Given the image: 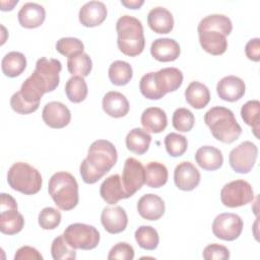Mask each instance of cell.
<instances>
[{
  "label": "cell",
  "instance_id": "1",
  "mask_svg": "<svg viewBox=\"0 0 260 260\" xmlns=\"http://www.w3.org/2000/svg\"><path fill=\"white\" fill-rule=\"evenodd\" d=\"M61 70L62 64L57 59H38L34 72L21 84L19 93L22 99L28 104L40 105L42 96L46 92L54 91L59 85Z\"/></svg>",
  "mask_w": 260,
  "mask_h": 260
},
{
  "label": "cell",
  "instance_id": "2",
  "mask_svg": "<svg viewBox=\"0 0 260 260\" xmlns=\"http://www.w3.org/2000/svg\"><path fill=\"white\" fill-rule=\"evenodd\" d=\"M117 149L112 142L106 139L93 141L87 151V156L81 161L79 172L86 184H94L102 179L116 165Z\"/></svg>",
  "mask_w": 260,
  "mask_h": 260
},
{
  "label": "cell",
  "instance_id": "3",
  "mask_svg": "<svg viewBox=\"0 0 260 260\" xmlns=\"http://www.w3.org/2000/svg\"><path fill=\"white\" fill-rule=\"evenodd\" d=\"M197 30L202 49L210 55L219 56L228 49L226 37L233 30V23L223 14H210L200 20Z\"/></svg>",
  "mask_w": 260,
  "mask_h": 260
},
{
  "label": "cell",
  "instance_id": "4",
  "mask_svg": "<svg viewBox=\"0 0 260 260\" xmlns=\"http://www.w3.org/2000/svg\"><path fill=\"white\" fill-rule=\"evenodd\" d=\"M204 122L212 136L223 143H233L242 133V128L233 111L224 107L217 106L209 109L204 115Z\"/></svg>",
  "mask_w": 260,
  "mask_h": 260
},
{
  "label": "cell",
  "instance_id": "5",
  "mask_svg": "<svg viewBox=\"0 0 260 260\" xmlns=\"http://www.w3.org/2000/svg\"><path fill=\"white\" fill-rule=\"evenodd\" d=\"M119 50L127 56L140 55L145 47L143 26L139 19L130 15L121 16L116 23Z\"/></svg>",
  "mask_w": 260,
  "mask_h": 260
},
{
  "label": "cell",
  "instance_id": "6",
  "mask_svg": "<svg viewBox=\"0 0 260 260\" xmlns=\"http://www.w3.org/2000/svg\"><path fill=\"white\" fill-rule=\"evenodd\" d=\"M48 192L55 204L62 210H71L78 204V184L70 173H55L49 180Z\"/></svg>",
  "mask_w": 260,
  "mask_h": 260
},
{
  "label": "cell",
  "instance_id": "7",
  "mask_svg": "<svg viewBox=\"0 0 260 260\" xmlns=\"http://www.w3.org/2000/svg\"><path fill=\"white\" fill-rule=\"evenodd\" d=\"M8 185L15 191L24 195H34L42 188V175L32 166L17 161L14 162L7 173Z\"/></svg>",
  "mask_w": 260,
  "mask_h": 260
},
{
  "label": "cell",
  "instance_id": "8",
  "mask_svg": "<svg viewBox=\"0 0 260 260\" xmlns=\"http://www.w3.org/2000/svg\"><path fill=\"white\" fill-rule=\"evenodd\" d=\"M64 239L73 249L91 250L100 243V232L90 224L75 222L69 224L64 233Z\"/></svg>",
  "mask_w": 260,
  "mask_h": 260
},
{
  "label": "cell",
  "instance_id": "9",
  "mask_svg": "<svg viewBox=\"0 0 260 260\" xmlns=\"http://www.w3.org/2000/svg\"><path fill=\"white\" fill-rule=\"evenodd\" d=\"M24 225V218L17 210L16 200L6 193H1L0 231L5 235L18 234Z\"/></svg>",
  "mask_w": 260,
  "mask_h": 260
},
{
  "label": "cell",
  "instance_id": "10",
  "mask_svg": "<svg viewBox=\"0 0 260 260\" xmlns=\"http://www.w3.org/2000/svg\"><path fill=\"white\" fill-rule=\"evenodd\" d=\"M254 199V191L245 180H235L225 184L220 190L221 203L230 208L244 206Z\"/></svg>",
  "mask_w": 260,
  "mask_h": 260
},
{
  "label": "cell",
  "instance_id": "11",
  "mask_svg": "<svg viewBox=\"0 0 260 260\" xmlns=\"http://www.w3.org/2000/svg\"><path fill=\"white\" fill-rule=\"evenodd\" d=\"M258 147L251 141H244L233 148L229 154L231 168L238 174H248L255 166Z\"/></svg>",
  "mask_w": 260,
  "mask_h": 260
},
{
  "label": "cell",
  "instance_id": "12",
  "mask_svg": "<svg viewBox=\"0 0 260 260\" xmlns=\"http://www.w3.org/2000/svg\"><path fill=\"white\" fill-rule=\"evenodd\" d=\"M121 181L126 197L133 196L145 183V169L143 165L134 157H128L124 162Z\"/></svg>",
  "mask_w": 260,
  "mask_h": 260
},
{
  "label": "cell",
  "instance_id": "13",
  "mask_svg": "<svg viewBox=\"0 0 260 260\" xmlns=\"http://www.w3.org/2000/svg\"><path fill=\"white\" fill-rule=\"evenodd\" d=\"M243 219L236 213L224 212L218 214L212 222L213 235L223 241H235L242 234Z\"/></svg>",
  "mask_w": 260,
  "mask_h": 260
},
{
  "label": "cell",
  "instance_id": "14",
  "mask_svg": "<svg viewBox=\"0 0 260 260\" xmlns=\"http://www.w3.org/2000/svg\"><path fill=\"white\" fill-rule=\"evenodd\" d=\"M42 118L47 126L54 129H61L70 123L71 113L64 104L50 102L44 107Z\"/></svg>",
  "mask_w": 260,
  "mask_h": 260
},
{
  "label": "cell",
  "instance_id": "15",
  "mask_svg": "<svg viewBox=\"0 0 260 260\" xmlns=\"http://www.w3.org/2000/svg\"><path fill=\"white\" fill-rule=\"evenodd\" d=\"M153 81L157 90L165 96L176 91L183 83V73L176 67H166L153 72Z\"/></svg>",
  "mask_w": 260,
  "mask_h": 260
},
{
  "label": "cell",
  "instance_id": "16",
  "mask_svg": "<svg viewBox=\"0 0 260 260\" xmlns=\"http://www.w3.org/2000/svg\"><path fill=\"white\" fill-rule=\"evenodd\" d=\"M200 173L190 161H182L174 171V181L178 189L182 191H192L200 183Z\"/></svg>",
  "mask_w": 260,
  "mask_h": 260
},
{
  "label": "cell",
  "instance_id": "17",
  "mask_svg": "<svg viewBox=\"0 0 260 260\" xmlns=\"http://www.w3.org/2000/svg\"><path fill=\"white\" fill-rule=\"evenodd\" d=\"M101 222L108 233L119 234L127 228L128 216L121 206H107L102 211Z\"/></svg>",
  "mask_w": 260,
  "mask_h": 260
},
{
  "label": "cell",
  "instance_id": "18",
  "mask_svg": "<svg viewBox=\"0 0 260 260\" xmlns=\"http://www.w3.org/2000/svg\"><path fill=\"white\" fill-rule=\"evenodd\" d=\"M246 91V85L243 79L235 75L222 77L216 85L218 96L225 102H236L242 99Z\"/></svg>",
  "mask_w": 260,
  "mask_h": 260
},
{
  "label": "cell",
  "instance_id": "19",
  "mask_svg": "<svg viewBox=\"0 0 260 260\" xmlns=\"http://www.w3.org/2000/svg\"><path fill=\"white\" fill-rule=\"evenodd\" d=\"M108 10L104 2L89 1L81 6L78 13L79 22L85 27L100 25L107 18Z\"/></svg>",
  "mask_w": 260,
  "mask_h": 260
},
{
  "label": "cell",
  "instance_id": "20",
  "mask_svg": "<svg viewBox=\"0 0 260 260\" xmlns=\"http://www.w3.org/2000/svg\"><path fill=\"white\" fill-rule=\"evenodd\" d=\"M165 202L156 194L148 193L141 196L137 202L139 215L147 220H157L165 213Z\"/></svg>",
  "mask_w": 260,
  "mask_h": 260
},
{
  "label": "cell",
  "instance_id": "21",
  "mask_svg": "<svg viewBox=\"0 0 260 260\" xmlns=\"http://www.w3.org/2000/svg\"><path fill=\"white\" fill-rule=\"evenodd\" d=\"M181 53L180 45L170 38H159L152 42L150 47L151 56L159 62L175 61Z\"/></svg>",
  "mask_w": 260,
  "mask_h": 260
},
{
  "label": "cell",
  "instance_id": "22",
  "mask_svg": "<svg viewBox=\"0 0 260 260\" xmlns=\"http://www.w3.org/2000/svg\"><path fill=\"white\" fill-rule=\"evenodd\" d=\"M18 22L22 27L36 28L43 24L46 18L45 8L35 2L24 3L17 13Z\"/></svg>",
  "mask_w": 260,
  "mask_h": 260
},
{
  "label": "cell",
  "instance_id": "23",
  "mask_svg": "<svg viewBox=\"0 0 260 260\" xmlns=\"http://www.w3.org/2000/svg\"><path fill=\"white\" fill-rule=\"evenodd\" d=\"M104 112L113 118L125 117L130 109L127 98L119 91H108L102 102Z\"/></svg>",
  "mask_w": 260,
  "mask_h": 260
},
{
  "label": "cell",
  "instance_id": "24",
  "mask_svg": "<svg viewBox=\"0 0 260 260\" xmlns=\"http://www.w3.org/2000/svg\"><path fill=\"white\" fill-rule=\"evenodd\" d=\"M147 23L156 34H169L174 28V17L167 8L157 6L148 12Z\"/></svg>",
  "mask_w": 260,
  "mask_h": 260
},
{
  "label": "cell",
  "instance_id": "25",
  "mask_svg": "<svg viewBox=\"0 0 260 260\" xmlns=\"http://www.w3.org/2000/svg\"><path fill=\"white\" fill-rule=\"evenodd\" d=\"M195 160L201 169L205 171H215L222 166L223 155L218 148L204 145L199 147L195 152Z\"/></svg>",
  "mask_w": 260,
  "mask_h": 260
},
{
  "label": "cell",
  "instance_id": "26",
  "mask_svg": "<svg viewBox=\"0 0 260 260\" xmlns=\"http://www.w3.org/2000/svg\"><path fill=\"white\" fill-rule=\"evenodd\" d=\"M143 128L147 132L160 133L168 125L166 112L157 107H150L143 111L140 118Z\"/></svg>",
  "mask_w": 260,
  "mask_h": 260
},
{
  "label": "cell",
  "instance_id": "27",
  "mask_svg": "<svg viewBox=\"0 0 260 260\" xmlns=\"http://www.w3.org/2000/svg\"><path fill=\"white\" fill-rule=\"evenodd\" d=\"M100 194L108 204H116L121 199H126L121 177L118 174L106 178L101 187Z\"/></svg>",
  "mask_w": 260,
  "mask_h": 260
},
{
  "label": "cell",
  "instance_id": "28",
  "mask_svg": "<svg viewBox=\"0 0 260 260\" xmlns=\"http://www.w3.org/2000/svg\"><path fill=\"white\" fill-rule=\"evenodd\" d=\"M186 102L194 109H203L210 101L208 87L198 81H192L185 90Z\"/></svg>",
  "mask_w": 260,
  "mask_h": 260
},
{
  "label": "cell",
  "instance_id": "29",
  "mask_svg": "<svg viewBox=\"0 0 260 260\" xmlns=\"http://www.w3.org/2000/svg\"><path fill=\"white\" fill-rule=\"evenodd\" d=\"M126 146L131 152L138 155L144 154L150 145L151 135L141 128H133L126 136Z\"/></svg>",
  "mask_w": 260,
  "mask_h": 260
},
{
  "label": "cell",
  "instance_id": "30",
  "mask_svg": "<svg viewBox=\"0 0 260 260\" xmlns=\"http://www.w3.org/2000/svg\"><path fill=\"white\" fill-rule=\"evenodd\" d=\"M26 67V58L25 56L16 51H11L7 53L2 61H1V68L4 75L8 77H16L19 76Z\"/></svg>",
  "mask_w": 260,
  "mask_h": 260
},
{
  "label": "cell",
  "instance_id": "31",
  "mask_svg": "<svg viewBox=\"0 0 260 260\" xmlns=\"http://www.w3.org/2000/svg\"><path fill=\"white\" fill-rule=\"evenodd\" d=\"M145 169V183L150 188H160L166 185L169 177L168 169L165 165L151 161L144 167Z\"/></svg>",
  "mask_w": 260,
  "mask_h": 260
},
{
  "label": "cell",
  "instance_id": "32",
  "mask_svg": "<svg viewBox=\"0 0 260 260\" xmlns=\"http://www.w3.org/2000/svg\"><path fill=\"white\" fill-rule=\"evenodd\" d=\"M108 73L110 81L114 85L123 86L132 79L133 69L128 62L117 60L110 65Z\"/></svg>",
  "mask_w": 260,
  "mask_h": 260
},
{
  "label": "cell",
  "instance_id": "33",
  "mask_svg": "<svg viewBox=\"0 0 260 260\" xmlns=\"http://www.w3.org/2000/svg\"><path fill=\"white\" fill-rule=\"evenodd\" d=\"M65 93L68 100L72 103L78 104L83 102L88 93L86 81L81 76L70 77L65 84Z\"/></svg>",
  "mask_w": 260,
  "mask_h": 260
},
{
  "label": "cell",
  "instance_id": "34",
  "mask_svg": "<svg viewBox=\"0 0 260 260\" xmlns=\"http://www.w3.org/2000/svg\"><path fill=\"white\" fill-rule=\"evenodd\" d=\"M241 117L244 122L249 125L254 135L258 138L259 131V122H260V103L257 100L248 101L241 108Z\"/></svg>",
  "mask_w": 260,
  "mask_h": 260
},
{
  "label": "cell",
  "instance_id": "35",
  "mask_svg": "<svg viewBox=\"0 0 260 260\" xmlns=\"http://www.w3.org/2000/svg\"><path fill=\"white\" fill-rule=\"evenodd\" d=\"M67 69L73 76H88L92 69V61L86 53H81L67 60Z\"/></svg>",
  "mask_w": 260,
  "mask_h": 260
},
{
  "label": "cell",
  "instance_id": "36",
  "mask_svg": "<svg viewBox=\"0 0 260 260\" xmlns=\"http://www.w3.org/2000/svg\"><path fill=\"white\" fill-rule=\"evenodd\" d=\"M134 237L138 246L148 251L156 249L159 243V237H158L157 231L150 225L139 226L135 231Z\"/></svg>",
  "mask_w": 260,
  "mask_h": 260
},
{
  "label": "cell",
  "instance_id": "37",
  "mask_svg": "<svg viewBox=\"0 0 260 260\" xmlns=\"http://www.w3.org/2000/svg\"><path fill=\"white\" fill-rule=\"evenodd\" d=\"M51 254L54 260H74L76 251L64 239L63 235L55 238L51 245Z\"/></svg>",
  "mask_w": 260,
  "mask_h": 260
},
{
  "label": "cell",
  "instance_id": "38",
  "mask_svg": "<svg viewBox=\"0 0 260 260\" xmlns=\"http://www.w3.org/2000/svg\"><path fill=\"white\" fill-rule=\"evenodd\" d=\"M164 142H165L167 152L173 157H178L183 155L188 147L187 138L184 135L176 132L169 133L165 137Z\"/></svg>",
  "mask_w": 260,
  "mask_h": 260
},
{
  "label": "cell",
  "instance_id": "39",
  "mask_svg": "<svg viewBox=\"0 0 260 260\" xmlns=\"http://www.w3.org/2000/svg\"><path fill=\"white\" fill-rule=\"evenodd\" d=\"M195 123V117L193 113L186 108L177 109L172 118L173 127L179 132H189Z\"/></svg>",
  "mask_w": 260,
  "mask_h": 260
},
{
  "label": "cell",
  "instance_id": "40",
  "mask_svg": "<svg viewBox=\"0 0 260 260\" xmlns=\"http://www.w3.org/2000/svg\"><path fill=\"white\" fill-rule=\"evenodd\" d=\"M56 50L61 55L69 58V57L83 53L84 45L77 38L66 37V38H61L57 41Z\"/></svg>",
  "mask_w": 260,
  "mask_h": 260
},
{
  "label": "cell",
  "instance_id": "41",
  "mask_svg": "<svg viewBox=\"0 0 260 260\" xmlns=\"http://www.w3.org/2000/svg\"><path fill=\"white\" fill-rule=\"evenodd\" d=\"M38 221L43 230H54L61 222V213L54 207H45L39 213Z\"/></svg>",
  "mask_w": 260,
  "mask_h": 260
},
{
  "label": "cell",
  "instance_id": "42",
  "mask_svg": "<svg viewBox=\"0 0 260 260\" xmlns=\"http://www.w3.org/2000/svg\"><path fill=\"white\" fill-rule=\"evenodd\" d=\"M139 89L141 94L148 100H159L164 98L154 84L153 72H148L141 77L139 81Z\"/></svg>",
  "mask_w": 260,
  "mask_h": 260
},
{
  "label": "cell",
  "instance_id": "43",
  "mask_svg": "<svg viewBox=\"0 0 260 260\" xmlns=\"http://www.w3.org/2000/svg\"><path fill=\"white\" fill-rule=\"evenodd\" d=\"M133 258H134V249L130 244L126 242H120L115 246H113L108 255L109 260H114V259L132 260Z\"/></svg>",
  "mask_w": 260,
  "mask_h": 260
},
{
  "label": "cell",
  "instance_id": "44",
  "mask_svg": "<svg viewBox=\"0 0 260 260\" xmlns=\"http://www.w3.org/2000/svg\"><path fill=\"white\" fill-rule=\"evenodd\" d=\"M10 106L14 112L17 114L21 115H27L36 112L39 109L40 105H34V104H28L25 102L22 96L20 95L19 91L15 92L12 94L10 99Z\"/></svg>",
  "mask_w": 260,
  "mask_h": 260
},
{
  "label": "cell",
  "instance_id": "45",
  "mask_svg": "<svg viewBox=\"0 0 260 260\" xmlns=\"http://www.w3.org/2000/svg\"><path fill=\"white\" fill-rule=\"evenodd\" d=\"M202 256L205 260H226L230 258V251L223 245L210 244L204 248Z\"/></svg>",
  "mask_w": 260,
  "mask_h": 260
},
{
  "label": "cell",
  "instance_id": "46",
  "mask_svg": "<svg viewBox=\"0 0 260 260\" xmlns=\"http://www.w3.org/2000/svg\"><path fill=\"white\" fill-rule=\"evenodd\" d=\"M14 259L15 260H42L43 256L41 255V253L34 247L30 246H23L20 247L15 255H14Z\"/></svg>",
  "mask_w": 260,
  "mask_h": 260
},
{
  "label": "cell",
  "instance_id": "47",
  "mask_svg": "<svg viewBox=\"0 0 260 260\" xmlns=\"http://www.w3.org/2000/svg\"><path fill=\"white\" fill-rule=\"evenodd\" d=\"M245 54L247 58L254 62L260 61V39H251L245 47Z\"/></svg>",
  "mask_w": 260,
  "mask_h": 260
},
{
  "label": "cell",
  "instance_id": "48",
  "mask_svg": "<svg viewBox=\"0 0 260 260\" xmlns=\"http://www.w3.org/2000/svg\"><path fill=\"white\" fill-rule=\"evenodd\" d=\"M121 4L129 9H139L143 4V0H121Z\"/></svg>",
  "mask_w": 260,
  "mask_h": 260
},
{
  "label": "cell",
  "instance_id": "49",
  "mask_svg": "<svg viewBox=\"0 0 260 260\" xmlns=\"http://www.w3.org/2000/svg\"><path fill=\"white\" fill-rule=\"evenodd\" d=\"M18 3V0H10V1H1V10L2 11H10L13 7Z\"/></svg>",
  "mask_w": 260,
  "mask_h": 260
}]
</instances>
